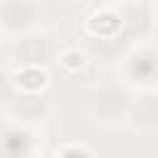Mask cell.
I'll use <instances>...</instances> for the list:
<instances>
[{
	"label": "cell",
	"mask_w": 158,
	"mask_h": 158,
	"mask_svg": "<svg viewBox=\"0 0 158 158\" xmlns=\"http://www.w3.org/2000/svg\"><path fill=\"white\" fill-rule=\"evenodd\" d=\"M59 64H62V69L64 72H79L84 64H86V54L84 52H79L77 47H67V49H62L59 52Z\"/></svg>",
	"instance_id": "obj_10"
},
{
	"label": "cell",
	"mask_w": 158,
	"mask_h": 158,
	"mask_svg": "<svg viewBox=\"0 0 158 158\" xmlns=\"http://www.w3.org/2000/svg\"><path fill=\"white\" fill-rule=\"evenodd\" d=\"M131 109H133L131 94L116 84H104V86L94 89V94L89 99V111H91L94 121L101 126L123 123L126 118H131Z\"/></svg>",
	"instance_id": "obj_1"
},
{
	"label": "cell",
	"mask_w": 158,
	"mask_h": 158,
	"mask_svg": "<svg viewBox=\"0 0 158 158\" xmlns=\"http://www.w3.org/2000/svg\"><path fill=\"white\" fill-rule=\"evenodd\" d=\"M5 109L7 111H15L17 109L20 121H35V118H40V116L47 114L49 104H47V99L42 94H17L15 101L12 99H5Z\"/></svg>",
	"instance_id": "obj_8"
},
{
	"label": "cell",
	"mask_w": 158,
	"mask_h": 158,
	"mask_svg": "<svg viewBox=\"0 0 158 158\" xmlns=\"http://www.w3.org/2000/svg\"><path fill=\"white\" fill-rule=\"evenodd\" d=\"M123 15L114 7H99L94 10L86 22H84V30L91 35V37H99V40H114L121 30H123Z\"/></svg>",
	"instance_id": "obj_6"
},
{
	"label": "cell",
	"mask_w": 158,
	"mask_h": 158,
	"mask_svg": "<svg viewBox=\"0 0 158 158\" xmlns=\"http://www.w3.org/2000/svg\"><path fill=\"white\" fill-rule=\"evenodd\" d=\"M10 84L15 86L17 94H44V89L49 86V74L44 67L27 64V67H17L12 72Z\"/></svg>",
	"instance_id": "obj_7"
},
{
	"label": "cell",
	"mask_w": 158,
	"mask_h": 158,
	"mask_svg": "<svg viewBox=\"0 0 158 158\" xmlns=\"http://www.w3.org/2000/svg\"><path fill=\"white\" fill-rule=\"evenodd\" d=\"M42 17V7L37 5V0H5L2 5V27L5 32H35Z\"/></svg>",
	"instance_id": "obj_2"
},
{
	"label": "cell",
	"mask_w": 158,
	"mask_h": 158,
	"mask_svg": "<svg viewBox=\"0 0 158 158\" xmlns=\"http://www.w3.org/2000/svg\"><path fill=\"white\" fill-rule=\"evenodd\" d=\"M12 57H15L17 67H27V64L44 67L49 62V57H52V40L40 30L20 35V40L15 42Z\"/></svg>",
	"instance_id": "obj_3"
},
{
	"label": "cell",
	"mask_w": 158,
	"mask_h": 158,
	"mask_svg": "<svg viewBox=\"0 0 158 158\" xmlns=\"http://www.w3.org/2000/svg\"><path fill=\"white\" fill-rule=\"evenodd\" d=\"M52 158H94V156L84 143H64L52 153Z\"/></svg>",
	"instance_id": "obj_11"
},
{
	"label": "cell",
	"mask_w": 158,
	"mask_h": 158,
	"mask_svg": "<svg viewBox=\"0 0 158 158\" xmlns=\"http://www.w3.org/2000/svg\"><path fill=\"white\" fill-rule=\"evenodd\" d=\"M131 118L141 128H156L158 126V96H143L133 101Z\"/></svg>",
	"instance_id": "obj_9"
},
{
	"label": "cell",
	"mask_w": 158,
	"mask_h": 158,
	"mask_svg": "<svg viewBox=\"0 0 158 158\" xmlns=\"http://www.w3.org/2000/svg\"><path fill=\"white\" fill-rule=\"evenodd\" d=\"M126 77L133 84L141 86H151L158 79V49L151 44H141L136 47L128 57H126Z\"/></svg>",
	"instance_id": "obj_4"
},
{
	"label": "cell",
	"mask_w": 158,
	"mask_h": 158,
	"mask_svg": "<svg viewBox=\"0 0 158 158\" xmlns=\"http://www.w3.org/2000/svg\"><path fill=\"white\" fill-rule=\"evenodd\" d=\"M40 138L32 128L20 123H5V158H35Z\"/></svg>",
	"instance_id": "obj_5"
}]
</instances>
